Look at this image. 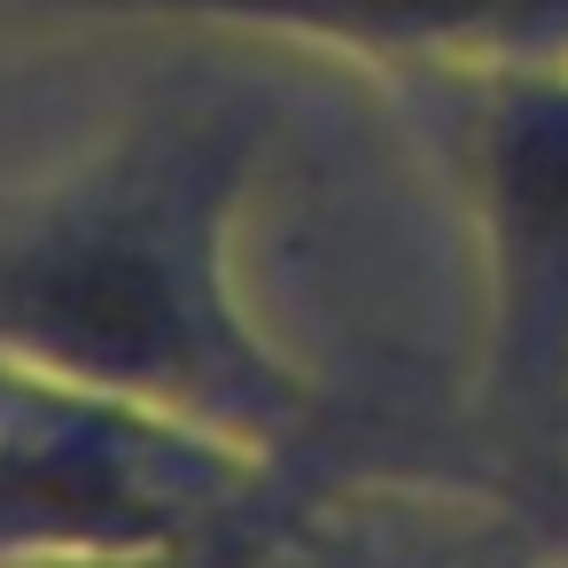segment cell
<instances>
[{
  "mask_svg": "<svg viewBox=\"0 0 568 568\" xmlns=\"http://www.w3.org/2000/svg\"><path fill=\"white\" fill-rule=\"evenodd\" d=\"M257 149L265 133L226 102L156 110L24 211H0V366L296 459L320 397L234 288Z\"/></svg>",
  "mask_w": 568,
  "mask_h": 568,
  "instance_id": "6da1fadb",
  "label": "cell"
},
{
  "mask_svg": "<svg viewBox=\"0 0 568 568\" xmlns=\"http://www.w3.org/2000/svg\"><path fill=\"white\" fill-rule=\"evenodd\" d=\"M281 459L0 366V568H141L273 521Z\"/></svg>",
  "mask_w": 568,
  "mask_h": 568,
  "instance_id": "7a4b0ae2",
  "label": "cell"
},
{
  "mask_svg": "<svg viewBox=\"0 0 568 568\" xmlns=\"http://www.w3.org/2000/svg\"><path fill=\"white\" fill-rule=\"evenodd\" d=\"M459 172L483 234V405L568 428V55L459 71Z\"/></svg>",
  "mask_w": 568,
  "mask_h": 568,
  "instance_id": "3957f363",
  "label": "cell"
},
{
  "mask_svg": "<svg viewBox=\"0 0 568 568\" xmlns=\"http://www.w3.org/2000/svg\"><path fill=\"white\" fill-rule=\"evenodd\" d=\"M79 17H172V24H242L366 63H436L498 71L568 55V0H32Z\"/></svg>",
  "mask_w": 568,
  "mask_h": 568,
  "instance_id": "277c9868",
  "label": "cell"
}]
</instances>
